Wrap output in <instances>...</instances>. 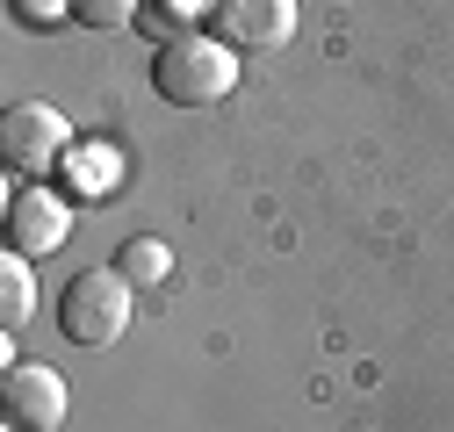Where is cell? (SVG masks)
Here are the masks:
<instances>
[{"instance_id":"8992f818","label":"cell","mask_w":454,"mask_h":432,"mask_svg":"<svg viewBox=\"0 0 454 432\" xmlns=\"http://www.w3.org/2000/svg\"><path fill=\"white\" fill-rule=\"evenodd\" d=\"M66 238H73V209L51 188H15V202H8V245L22 259H36V252H59Z\"/></svg>"},{"instance_id":"ba28073f","label":"cell","mask_w":454,"mask_h":432,"mask_svg":"<svg viewBox=\"0 0 454 432\" xmlns=\"http://www.w3.org/2000/svg\"><path fill=\"white\" fill-rule=\"evenodd\" d=\"M29 303H36V289H29V266H22V252H8V259H0V339L29 324Z\"/></svg>"},{"instance_id":"9c48e42d","label":"cell","mask_w":454,"mask_h":432,"mask_svg":"<svg viewBox=\"0 0 454 432\" xmlns=\"http://www.w3.org/2000/svg\"><path fill=\"white\" fill-rule=\"evenodd\" d=\"M66 15L87 22V29H123L137 15V0H66Z\"/></svg>"},{"instance_id":"52a82bcc","label":"cell","mask_w":454,"mask_h":432,"mask_svg":"<svg viewBox=\"0 0 454 432\" xmlns=\"http://www.w3.org/2000/svg\"><path fill=\"white\" fill-rule=\"evenodd\" d=\"M108 266H116V274H123L130 289H159L166 274H174V252H166L159 238H130L116 259H108Z\"/></svg>"},{"instance_id":"3957f363","label":"cell","mask_w":454,"mask_h":432,"mask_svg":"<svg viewBox=\"0 0 454 432\" xmlns=\"http://www.w3.org/2000/svg\"><path fill=\"white\" fill-rule=\"evenodd\" d=\"M66 144H73V123L43 101H15L0 116V158H8V174H51L66 158Z\"/></svg>"},{"instance_id":"6da1fadb","label":"cell","mask_w":454,"mask_h":432,"mask_svg":"<svg viewBox=\"0 0 454 432\" xmlns=\"http://www.w3.org/2000/svg\"><path fill=\"white\" fill-rule=\"evenodd\" d=\"M152 87L174 108H216L239 87V50L223 36H202V29H174L152 58Z\"/></svg>"},{"instance_id":"277c9868","label":"cell","mask_w":454,"mask_h":432,"mask_svg":"<svg viewBox=\"0 0 454 432\" xmlns=\"http://www.w3.org/2000/svg\"><path fill=\"white\" fill-rule=\"evenodd\" d=\"M209 15L231 50H281L296 36V0H209Z\"/></svg>"},{"instance_id":"5b68a950","label":"cell","mask_w":454,"mask_h":432,"mask_svg":"<svg viewBox=\"0 0 454 432\" xmlns=\"http://www.w3.org/2000/svg\"><path fill=\"white\" fill-rule=\"evenodd\" d=\"M0 404H8V432H59L66 425V382L51 367H8L0 374Z\"/></svg>"},{"instance_id":"7a4b0ae2","label":"cell","mask_w":454,"mask_h":432,"mask_svg":"<svg viewBox=\"0 0 454 432\" xmlns=\"http://www.w3.org/2000/svg\"><path fill=\"white\" fill-rule=\"evenodd\" d=\"M59 332L73 346H116L130 332V282L116 266H87V274L66 282L59 296Z\"/></svg>"}]
</instances>
